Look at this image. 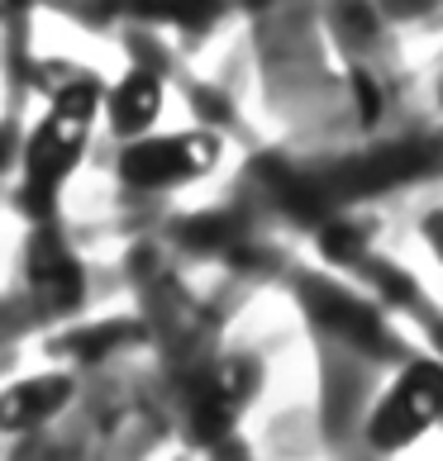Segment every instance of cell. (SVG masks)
<instances>
[{
  "label": "cell",
  "mask_w": 443,
  "mask_h": 461,
  "mask_svg": "<svg viewBox=\"0 0 443 461\" xmlns=\"http://www.w3.org/2000/svg\"><path fill=\"white\" fill-rule=\"evenodd\" d=\"M96 110H100V91L91 81H77V86L53 95V105L39 119V129H33V139H29V152H24L29 176H24L20 204H29V214H43L53 191L72 176V167L81 162V152H87Z\"/></svg>",
  "instance_id": "cell-1"
},
{
  "label": "cell",
  "mask_w": 443,
  "mask_h": 461,
  "mask_svg": "<svg viewBox=\"0 0 443 461\" xmlns=\"http://www.w3.org/2000/svg\"><path fill=\"white\" fill-rule=\"evenodd\" d=\"M438 419H443V362H415L382 395L377 414H372V442L382 452H396L405 442H415L424 429H434Z\"/></svg>",
  "instance_id": "cell-2"
},
{
  "label": "cell",
  "mask_w": 443,
  "mask_h": 461,
  "mask_svg": "<svg viewBox=\"0 0 443 461\" xmlns=\"http://www.w3.org/2000/svg\"><path fill=\"white\" fill-rule=\"evenodd\" d=\"M219 158V143L210 133H158V139L125 143L119 152V181L134 191H172L181 181H196Z\"/></svg>",
  "instance_id": "cell-3"
},
{
  "label": "cell",
  "mask_w": 443,
  "mask_h": 461,
  "mask_svg": "<svg viewBox=\"0 0 443 461\" xmlns=\"http://www.w3.org/2000/svg\"><path fill=\"white\" fill-rule=\"evenodd\" d=\"M29 285H33V300H39L48 314H72L81 304V267H77L72 252H67L62 238H53V233L33 238Z\"/></svg>",
  "instance_id": "cell-4"
},
{
  "label": "cell",
  "mask_w": 443,
  "mask_h": 461,
  "mask_svg": "<svg viewBox=\"0 0 443 461\" xmlns=\"http://www.w3.org/2000/svg\"><path fill=\"white\" fill-rule=\"evenodd\" d=\"M106 114H110V129L125 143L148 139V129L158 124V114H162V81L152 77L148 67H134V72H125L119 86L110 91Z\"/></svg>",
  "instance_id": "cell-5"
},
{
  "label": "cell",
  "mask_w": 443,
  "mask_h": 461,
  "mask_svg": "<svg viewBox=\"0 0 443 461\" xmlns=\"http://www.w3.org/2000/svg\"><path fill=\"white\" fill-rule=\"evenodd\" d=\"M67 395H72L67 375H33L24 385H10L0 395V429H29V423H39L53 409H62Z\"/></svg>",
  "instance_id": "cell-6"
},
{
  "label": "cell",
  "mask_w": 443,
  "mask_h": 461,
  "mask_svg": "<svg viewBox=\"0 0 443 461\" xmlns=\"http://www.w3.org/2000/svg\"><path fill=\"white\" fill-rule=\"evenodd\" d=\"M139 14L148 20H167V24H206L215 20V10L225 5V0H129Z\"/></svg>",
  "instance_id": "cell-7"
},
{
  "label": "cell",
  "mask_w": 443,
  "mask_h": 461,
  "mask_svg": "<svg viewBox=\"0 0 443 461\" xmlns=\"http://www.w3.org/2000/svg\"><path fill=\"white\" fill-rule=\"evenodd\" d=\"M357 105H363V119H377V86H372V77H357Z\"/></svg>",
  "instance_id": "cell-8"
},
{
  "label": "cell",
  "mask_w": 443,
  "mask_h": 461,
  "mask_svg": "<svg viewBox=\"0 0 443 461\" xmlns=\"http://www.w3.org/2000/svg\"><path fill=\"white\" fill-rule=\"evenodd\" d=\"M429 238H434V252H438V262H443V219H429Z\"/></svg>",
  "instance_id": "cell-9"
},
{
  "label": "cell",
  "mask_w": 443,
  "mask_h": 461,
  "mask_svg": "<svg viewBox=\"0 0 443 461\" xmlns=\"http://www.w3.org/2000/svg\"><path fill=\"white\" fill-rule=\"evenodd\" d=\"M391 5H405V10H420L424 0H391Z\"/></svg>",
  "instance_id": "cell-10"
}]
</instances>
